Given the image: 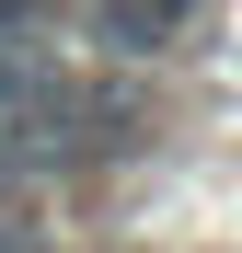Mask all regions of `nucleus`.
Listing matches in <instances>:
<instances>
[{
  "label": "nucleus",
  "instance_id": "1",
  "mask_svg": "<svg viewBox=\"0 0 242 253\" xmlns=\"http://www.w3.org/2000/svg\"><path fill=\"white\" fill-rule=\"evenodd\" d=\"M81 23H93L115 58H173V35L196 23V0H81Z\"/></svg>",
  "mask_w": 242,
  "mask_h": 253
},
{
  "label": "nucleus",
  "instance_id": "2",
  "mask_svg": "<svg viewBox=\"0 0 242 253\" xmlns=\"http://www.w3.org/2000/svg\"><path fill=\"white\" fill-rule=\"evenodd\" d=\"M0 253H47V242H35V219H23L12 196H0Z\"/></svg>",
  "mask_w": 242,
  "mask_h": 253
},
{
  "label": "nucleus",
  "instance_id": "3",
  "mask_svg": "<svg viewBox=\"0 0 242 253\" xmlns=\"http://www.w3.org/2000/svg\"><path fill=\"white\" fill-rule=\"evenodd\" d=\"M0 184H12V173H0Z\"/></svg>",
  "mask_w": 242,
  "mask_h": 253
}]
</instances>
